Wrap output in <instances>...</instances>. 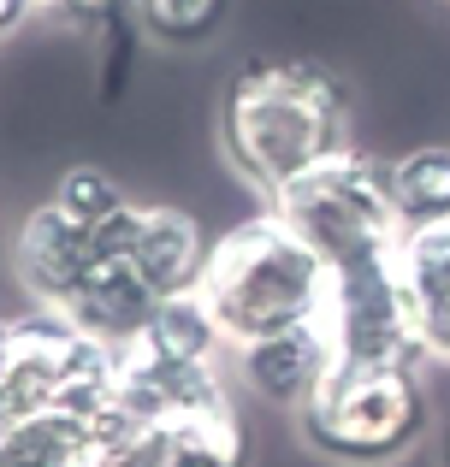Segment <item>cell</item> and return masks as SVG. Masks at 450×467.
I'll return each mask as SVG.
<instances>
[{"mask_svg": "<svg viewBox=\"0 0 450 467\" xmlns=\"http://www.w3.org/2000/svg\"><path fill=\"white\" fill-rule=\"evenodd\" d=\"M154 302H161V290L149 285V278L137 273V261L131 254H107L101 266H95L89 278L78 285V296L66 302V314L78 331H89V337H107V343H137L142 326H149Z\"/></svg>", "mask_w": 450, "mask_h": 467, "instance_id": "9c48e42d", "label": "cell"}, {"mask_svg": "<svg viewBox=\"0 0 450 467\" xmlns=\"http://www.w3.org/2000/svg\"><path fill=\"white\" fill-rule=\"evenodd\" d=\"M392 207L403 231L450 219V142H421L392 160Z\"/></svg>", "mask_w": 450, "mask_h": 467, "instance_id": "5bb4252c", "label": "cell"}, {"mask_svg": "<svg viewBox=\"0 0 450 467\" xmlns=\"http://www.w3.org/2000/svg\"><path fill=\"white\" fill-rule=\"evenodd\" d=\"M0 467H6V462H0Z\"/></svg>", "mask_w": 450, "mask_h": 467, "instance_id": "603a6c76", "label": "cell"}, {"mask_svg": "<svg viewBox=\"0 0 450 467\" xmlns=\"http://www.w3.org/2000/svg\"><path fill=\"white\" fill-rule=\"evenodd\" d=\"M161 467H249V432L237 402L161 420Z\"/></svg>", "mask_w": 450, "mask_h": 467, "instance_id": "8fae6325", "label": "cell"}, {"mask_svg": "<svg viewBox=\"0 0 450 467\" xmlns=\"http://www.w3.org/2000/svg\"><path fill=\"white\" fill-rule=\"evenodd\" d=\"M71 319L59 308H36L18 319V343H12L6 367H0V432L36 420V414L54 409L59 397V355H66Z\"/></svg>", "mask_w": 450, "mask_h": 467, "instance_id": "ba28073f", "label": "cell"}, {"mask_svg": "<svg viewBox=\"0 0 450 467\" xmlns=\"http://www.w3.org/2000/svg\"><path fill=\"white\" fill-rule=\"evenodd\" d=\"M47 202H54L66 219L89 225V231H101L107 219H119L131 207L125 190H119V178H113V171H101V166H71V171H59V183H54V195H47Z\"/></svg>", "mask_w": 450, "mask_h": 467, "instance_id": "ac0fdd59", "label": "cell"}, {"mask_svg": "<svg viewBox=\"0 0 450 467\" xmlns=\"http://www.w3.org/2000/svg\"><path fill=\"white\" fill-rule=\"evenodd\" d=\"M326 367H332V337H326L320 319H302V326L237 343V379L273 409H302Z\"/></svg>", "mask_w": 450, "mask_h": 467, "instance_id": "52a82bcc", "label": "cell"}, {"mask_svg": "<svg viewBox=\"0 0 450 467\" xmlns=\"http://www.w3.org/2000/svg\"><path fill=\"white\" fill-rule=\"evenodd\" d=\"M403 266L421 296V326H427V355L450 361V219L403 231Z\"/></svg>", "mask_w": 450, "mask_h": 467, "instance_id": "4fadbf2b", "label": "cell"}, {"mask_svg": "<svg viewBox=\"0 0 450 467\" xmlns=\"http://www.w3.org/2000/svg\"><path fill=\"white\" fill-rule=\"evenodd\" d=\"M12 343H18V319H0V367H6Z\"/></svg>", "mask_w": 450, "mask_h": 467, "instance_id": "44dd1931", "label": "cell"}, {"mask_svg": "<svg viewBox=\"0 0 450 467\" xmlns=\"http://www.w3.org/2000/svg\"><path fill=\"white\" fill-rule=\"evenodd\" d=\"M47 6H54L66 24H78V30H107V24L125 18L131 0H47Z\"/></svg>", "mask_w": 450, "mask_h": 467, "instance_id": "d6986e66", "label": "cell"}, {"mask_svg": "<svg viewBox=\"0 0 450 467\" xmlns=\"http://www.w3.org/2000/svg\"><path fill=\"white\" fill-rule=\"evenodd\" d=\"M131 261L161 296L190 290L202 278V261H208V231L184 207H142L137 237H131Z\"/></svg>", "mask_w": 450, "mask_h": 467, "instance_id": "30bf717a", "label": "cell"}, {"mask_svg": "<svg viewBox=\"0 0 450 467\" xmlns=\"http://www.w3.org/2000/svg\"><path fill=\"white\" fill-rule=\"evenodd\" d=\"M220 343H225L220 319H214L208 296L190 285V290H173V296L154 302V314H149V326H142L137 349H149L154 361H214Z\"/></svg>", "mask_w": 450, "mask_h": 467, "instance_id": "7c38bea8", "label": "cell"}, {"mask_svg": "<svg viewBox=\"0 0 450 467\" xmlns=\"http://www.w3.org/2000/svg\"><path fill=\"white\" fill-rule=\"evenodd\" d=\"M302 444L338 467H392L427 438L433 409L415 367L332 355L320 385L297 409Z\"/></svg>", "mask_w": 450, "mask_h": 467, "instance_id": "3957f363", "label": "cell"}, {"mask_svg": "<svg viewBox=\"0 0 450 467\" xmlns=\"http://www.w3.org/2000/svg\"><path fill=\"white\" fill-rule=\"evenodd\" d=\"M320 326L332 337V355L403 361V367L427 361V326H421V296L403 266V231L338 254Z\"/></svg>", "mask_w": 450, "mask_h": 467, "instance_id": "277c9868", "label": "cell"}, {"mask_svg": "<svg viewBox=\"0 0 450 467\" xmlns=\"http://www.w3.org/2000/svg\"><path fill=\"white\" fill-rule=\"evenodd\" d=\"M225 160L243 183L278 195L290 178L350 149V89L309 59H261L243 66L220 113Z\"/></svg>", "mask_w": 450, "mask_h": 467, "instance_id": "6da1fadb", "label": "cell"}, {"mask_svg": "<svg viewBox=\"0 0 450 467\" xmlns=\"http://www.w3.org/2000/svg\"><path fill=\"white\" fill-rule=\"evenodd\" d=\"M0 462L6 467H89V420L47 409L36 420L0 432Z\"/></svg>", "mask_w": 450, "mask_h": 467, "instance_id": "2e32d148", "label": "cell"}, {"mask_svg": "<svg viewBox=\"0 0 450 467\" xmlns=\"http://www.w3.org/2000/svg\"><path fill=\"white\" fill-rule=\"evenodd\" d=\"M113 397H119V343L89 337V331H71L66 355H59V397H54V409L78 414V420H95Z\"/></svg>", "mask_w": 450, "mask_h": 467, "instance_id": "9a60e30c", "label": "cell"}, {"mask_svg": "<svg viewBox=\"0 0 450 467\" xmlns=\"http://www.w3.org/2000/svg\"><path fill=\"white\" fill-rule=\"evenodd\" d=\"M326 285H332L326 249L302 225H290L278 207L249 213L225 237H214L196 278L225 343H249V337H267V331L320 319Z\"/></svg>", "mask_w": 450, "mask_h": 467, "instance_id": "7a4b0ae2", "label": "cell"}, {"mask_svg": "<svg viewBox=\"0 0 450 467\" xmlns=\"http://www.w3.org/2000/svg\"><path fill=\"white\" fill-rule=\"evenodd\" d=\"M12 261H18V278L36 296V308H66L83 278L107 261V243H101V231L78 225V219H66L54 202H42V207L24 213Z\"/></svg>", "mask_w": 450, "mask_h": 467, "instance_id": "8992f818", "label": "cell"}, {"mask_svg": "<svg viewBox=\"0 0 450 467\" xmlns=\"http://www.w3.org/2000/svg\"><path fill=\"white\" fill-rule=\"evenodd\" d=\"M439 467H450V414H445V426H439Z\"/></svg>", "mask_w": 450, "mask_h": 467, "instance_id": "7402d4cb", "label": "cell"}, {"mask_svg": "<svg viewBox=\"0 0 450 467\" xmlns=\"http://www.w3.org/2000/svg\"><path fill=\"white\" fill-rule=\"evenodd\" d=\"M231 0H137V24L161 47H202L225 30Z\"/></svg>", "mask_w": 450, "mask_h": 467, "instance_id": "e0dca14e", "label": "cell"}, {"mask_svg": "<svg viewBox=\"0 0 450 467\" xmlns=\"http://www.w3.org/2000/svg\"><path fill=\"white\" fill-rule=\"evenodd\" d=\"M273 207L320 243L326 261L403 231L397 225V207H392V166L373 160L368 149H356V142L326 154L320 166H309L302 178H290L285 190L273 195Z\"/></svg>", "mask_w": 450, "mask_h": 467, "instance_id": "5b68a950", "label": "cell"}, {"mask_svg": "<svg viewBox=\"0 0 450 467\" xmlns=\"http://www.w3.org/2000/svg\"><path fill=\"white\" fill-rule=\"evenodd\" d=\"M30 12H36V0H0V42H6V36L30 18Z\"/></svg>", "mask_w": 450, "mask_h": 467, "instance_id": "ffe728a7", "label": "cell"}]
</instances>
